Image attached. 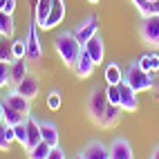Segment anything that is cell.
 I'll use <instances>...</instances> for the list:
<instances>
[{"label":"cell","instance_id":"obj_28","mask_svg":"<svg viewBox=\"0 0 159 159\" xmlns=\"http://www.w3.org/2000/svg\"><path fill=\"white\" fill-rule=\"evenodd\" d=\"M105 97H108L110 105H119L121 103V90H119V85H108V88H105ZM119 108H121V105H119Z\"/></svg>","mask_w":159,"mask_h":159},{"label":"cell","instance_id":"obj_30","mask_svg":"<svg viewBox=\"0 0 159 159\" xmlns=\"http://www.w3.org/2000/svg\"><path fill=\"white\" fill-rule=\"evenodd\" d=\"M11 85V76H9V61H0V88Z\"/></svg>","mask_w":159,"mask_h":159},{"label":"cell","instance_id":"obj_2","mask_svg":"<svg viewBox=\"0 0 159 159\" xmlns=\"http://www.w3.org/2000/svg\"><path fill=\"white\" fill-rule=\"evenodd\" d=\"M152 76H155V74L143 72L137 63H130V67L125 70V74H123V81L128 83L134 92H148V90L155 88V79Z\"/></svg>","mask_w":159,"mask_h":159},{"label":"cell","instance_id":"obj_26","mask_svg":"<svg viewBox=\"0 0 159 159\" xmlns=\"http://www.w3.org/2000/svg\"><path fill=\"white\" fill-rule=\"evenodd\" d=\"M49 150H52V146L45 143V141H40V143H36V146L31 148V150H27V152H29V159H47Z\"/></svg>","mask_w":159,"mask_h":159},{"label":"cell","instance_id":"obj_1","mask_svg":"<svg viewBox=\"0 0 159 159\" xmlns=\"http://www.w3.org/2000/svg\"><path fill=\"white\" fill-rule=\"evenodd\" d=\"M54 49L56 54L61 56L63 65L65 67H74V63L79 61L83 45L79 43V38L74 36V31H61V34L54 38Z\"/></svg>","mask_w":159,"mask_h":159},{"label":"cell","instance_id":"obj_7","mask_svg":"<svg viewBox=\"0 0 159 159\" xmlns=\"http://www.w3.org/2000/svg\"><path fill=\"white\" fill-rule=\"evenodd\" d=\"M63 18H65V2L63 0H52V11L45 20V25L40 27L43 31H49V29H54L63 23Z\"/></svg>","mask_w":159,"mask_h":159},{"label":"cell","instance_id":"obj_27","mask_svg":"<svg viewBox=\"0 0 159 159\" xmlns=\"http://www.w3.org/2000/svg\"><path fill=\"white\" fill-rule=\"evenodd\" d=\"M11 58L14 61L27 58V43H25V38H16L11 43Z\"/></svg>","mask_w":159,"mask_h":159},{"label":"cell","instance_id":"obj_31","mask_svg":"<svg viewBox=\"0 0 159 159\" xmlns=\"http://www.w3.org/2000/svg\"><path fill=\"white\" fill-rule=\"evenodd\" d=\"M61 101H63V99H61V92L52 90V92L47 94V108H49V110H54V112L61 110Z\"/></svg>","mask_w":159,"mask_h":159},{"label":"cell","instance_id":"obj_37","mask_svg":"<svg viewBox=\"0 0 159 159\" xmlns=\"http://www.w3.org/2000/svg\"><path fill=\"white\" fill-rule=\"evenodd\" d=\"M5 5H7V0H0V11H5Z\"/></svg>","mask_w":159,"mask_h":159},{"label":"cell","instance_id":"obj_18","mask_svg":"<svg viewBox=\"0 0 159 159\" xmlns=\"http://www.w3.org/2000/svg\"><path fill=\"white\" fill-rule=\"evenodd\" d=\"M137 65H139L143 72H148V74H159V54L157 52H146V54L139 56Z\"/></svg>","mask_w":159,"mask_h":159},{"label":"cell","instance_id":"obj_41","mask_svg":"<svg viewBox=\"0 0 159 159\" xmlns=\"http://www.w3.org/2000/svg\"><path fill=\"white\" fill-rule=\"evenodd\" d=\"M0 43H2V36H0Z\"/></svg>","mask_w":159,"mask_h":159},{"label":"cell","instance_id":"obj_6","mask_svg":"<svg viewBox=\"0 0 159 159\" xmlns=\"http://www.w3.org/2000/svg\"><path fill=\"white\" fill-rule=\"evenodd\" d=\"M97 34H99V18H97V16L85 18L81 25H76V29H74V36L79 38L81 45H85L88 40H90L92 36H97Z\"/></svg>","mask_w":159,"mask_h":159},{"label":"cell","instance_id":"obj_33","mask_svg":"<svg viewBox=\"0 0 159 159\" xmlns=\"http://www.w3.org/2000/svg\"><path fill=\"white\" fill-rule=\"evenodd\" d=\"M47 159H67V155H65V150H63L61 146H54V148L49 150Z\"/></svg>","mask_w":159,"mask_h":159},{"label":"cell","instance_id":"obj_4","mask_svg":"<svg viewBox=\"0 0 159 159\" xmlns=\"http://www.w3.org/2000/svg\"><path fill=\"white\" fill-rule=\"evenodd\" d=\"M139 36L146 45H150L152 49H159V16L152 18H141L139 23Z\"/></svg>","mask_w":159,"mask_h":159},{"label":"cell","instance_id":"obj_39","mask_svg":"<svg viewBox=\"0 0 159 159\" xmlns=\"http://www.w3.org/2000/svg\"><path fill=\"white\" fill-rule=\"evenodd\" d=\"M88 2H90V5H97V2H99V0H88Z\"/></svg>","mask_w":159,"mask_h":159},{"label":"cell","instance_id":"obj_24","mask_svg":"<svg viewBox=\"0 0 159 159\" xmlns=\"http://www.w3.org/2000/svg\"><path fill=\"white\" fill-rule=\"evenodd\" d=\"M14 141H16L14 128H11V125H7V123H0V150H9Z\"/></svg>","mask_w":159,"mask_h":159},{"label":"cell","instance_id":"obj_25","mask_svg":"<svg viewBox=\"0 0 159 159\" xmlns=\"http://www.w3.org/2000/svg\"><path fill=\"white\" fill-rule=\"evenodd\" d=\"M25 119H27L25 114H20L18 110H14V108H9V105H5V123H7V125H11V128H14V125H18V123H23Z\"/></svg>","mask_w":159,"mask_h":159},{"label":"cell","instance_id":"obj_38","mask_svg":"<svg viewBox=\"0 0 159 159\" xmlns=\"http://www.w3.org/2000/svg\"><path fill=\"white\" fill-rule=\"evenodd\" d=\"M74 159H85V157H83L81 152H76V157H74Z\"/></svg>","mask_w":159,"mask_h":159},{"label":"cell","instance_id":"obj_13","mask_svg":"<svg viewBox=\"0 0 159 159\" xmlns=\"http://www.w3.org/2000/svg\"><path fill=\"white\" fill-rule=\"evenodd\" d=\"M110 159H134L132 146L123 139V137H116L110 143Z\"/></svg>","mask_w":159,"mask_h":159},{"label":"cell","instance_id":"obj_32","mask_svg":"<svg viewBox=\"0 0 159 159\" xmlns=\"http://www.w3.org/2000/svg\"><path fill=\"white\" fill-rule=\"evenodd\" d=\"M0 61H9L11 63V45H7V43H0Z\"/></svg>","mask_w":159,"mask_h":159},{"label":"cell","instance_id":"obj_34","mask_svg":"<svg viewBox=\"0 0 159 159\" xmlns=\"http://www.w3.org/2000/svg\"><path fill=\"white\" fill-rule=\"evenodd\" d=\"M5 11L14 16V11H16V0H7V5H5Z\"/></svg>","mask_w":159,"mask_h":159},{"label":"cell","instance_id":"obj_21","mask_svg":"<svg viewBox=\"0 0 159 159\" xmlns=\"http://www.w3.org/2000/svg\"><path fill=\"white\" fill-rule=\"evenodd\" d=\"M121 108L119 105H108V110H105V114H103V119H101V128H114L116 123H119V119H121Z\"/></svg>","mask_w":159,"mask_h":159},{"label":"cell","instance_id":"obj_20","mask_svg":"<svg viewBox=\"0 0 159 159\" xmlns=\"http://www.w3.org/2000/svg\"><path fill=\"white\" fill-rule=\"evenodd\" d=\"M130 2L137 7V11L141 14V18L159 16V0H157V2H148V0H130Z\"/></svg>","mask_w":159,"mask_h":159},{"label":"cell","instance_id":"obj_35","mask_svg":"<svg viewBox=\"0 0 159 159\" xmlns=\"http://www.w3.org/2000/svg\"><path fill=\"white\" fill-rule=\"evenodd\" d=\"M0 123H5V103H0Z\"/></svg>","mask_w":159,"mask_h":159},{"label":"cell","instance_id":"obj_8","mask_svg":"<svg viewBox=\"0 0 159 159\" xmlns=\"http://www.w3.org/2000/svg\"><path fill=\"white\" fill-rule=\"evenodd\" d=\"M119 90H121V110L123 112H134L137 108H139V99H137V92L128 85L125 81L119 83Z\"/></svg>","mask_w":159,"mask_h":159},{"label":"cell","instance_id":"obj_12","mask_svg":"<svg viewBox=\"0 0 159 159\" xmlns=\"http://www.w3.org/2000/svg\"><path fill=\"white\" fill-rule=\"evenodd\" d=\"M94 67H97V65H94V61L90 58L88 52L83 49V52H81V56H79V61L74 63V67H72V70H74V74H76L79 79H90L92 74H94Z\"/></svg>","mask_w":159,"mask_h":159},{"label":"cell","instance_id":"obj_29","mask_svg":"<svg viewBox=\"0 0 159 159\" xmlns=\"http://www.w3.org/2000/svg\"><path fill=\"white\" fill-rule=\"evenodd\" d=\"M14 137H16V141L23 146V148H27V123L25 121L18 123V125H14Z\"/></svg>","mask_w":159,"mask_h":159},{"label":"cell","instance_id":"obj_10","mask_svg":"<svg viewBox=\"0 0 159 159\" xmlns=\"http://www.w3.org/2000/svg\"><path fill=\"white\" fill-rule=\"evenodd\" d=\"M5 105H9V108H14V110H18L20 114H25V116H29L31 114V101H27L23 94H18L16 90H11L7 94V99L2 101Z\"/></svg>","mask_w":159,"mask_h":159},{"label":"cell","instance_id":"obj_19","mask_svg":"<svg viewBox=\"0 0 159 159\" xmlns=\"http://www.w3.org/2000/svg\"><path fill=\"white\" fill-rule=\"evenodd\" d=\"M52 11V0H36V7H34V20H36V25L38 29L45 25V20Z\"/></svg>","mask_w":159,"mask_h":159},{"label":"cell","instance_id":"obj_17","mask_svg":"<svg viewBox=\"0 0 159 159\" xmlns=\"http://www.w3.org/2000/svg\"><path fill=\"white\" fill-rule=\"evenodd\" d=\"M29 74V67H27V58H18V61H11L9 63V76H11V85H18L20 81Z\"/></svg>","mask_w":159,"mask_h":159},{"label":"cell","instance_id":"obj_23","mask_svg":"<svg viewBox=\"0 0 159 159\" xmlns=\"http://www.w3.org/2000/svg\"><path fill=\"white\" fill-rule=\"evenodd\" d=\"M105 81H108V85H119L123 81V72L119 67V63H108V67H105Z\"/></svg>","mask_w":159,"mask_h":159},{"label":"cell","instance_id":"obj_9","mask_svg":"<svg viewBox=\"0 0 159 159\" xmlns=\"http://www.w3.org/2000/svg\"><path fill=\"white\" fill-rule=\"evenodd\" d=\"M14 90L18 92V94H23V97L27 99V101H34L36 97H38V90H40V85H38V79L36 76H31V74H27V76L18 83V85H14Z\"/></svg>","mask_w":159,"mask_h":159},{"label":"cell","instance_id":"obj_16","mask_svg":"<svg viewBox=\"0 0 159 159\" xmlns=\"http://www.w3.org/2000/svg\"><path fill=\"white\" fill-rule=\"evenodd\" d=\"M40 137H43V141L49 143L52 148H54V146H61L58 128H56V123H52V121H40Z\"/></svg>","mask_w":159,"mask_h":159},{"label":"cell","instance_id":"obj_15","mask_svg":"<svg viewBox=\"0 0 159 159\" xmlns=\"http://www.w3.org/2000/svg\"><path fill=\"white\" fill-rule=\"evenodd\" d=\"M81 155L85 159H110V148L105 143H101V141H90L81 150Z\"/></svg>","mask_w":159,"mask_h":159},{"label":"cell","instance_id":"obj_5","mask_svg":"<svg viewBox=\"0 0 159 159\" xmlns=\"http://www.w3.org/2000/svg\"><path fill=\"white\" fill-rule=\"evenodd\" d=\"M25 43H27V61L29 63H36V61L43 58V43L38 40V25H36L34 16H31V23H29V29H27Z\"/></svg>","mask_w":159,"mask_h":159},{"label":"cell","instance_id":"obj_40","mask_svg":"<svg viewBox=\"0 0 159 159\" xmlns=\"http://www.w3.org/2000/svg\"><path fill=\"white\" fill-rule=\"evenodd\" d=\"M148 2H157V0H148Z\"/></svg>","mask_w":159,"mask_h":159},{"label":"cell","instance_id":"obj_3","mask_svg":"<svg viewBox=\"0 0 159 159\" xmlns=\"http://www.w3.org/2000/svg\"><path fill=\"white\" fill-rule=\"evenodd\" d=\"M108 97H105V90L101 88H94L90 94H88V114L94 123H101L105 110H108Z\"/></svg>","mask_w":159,"mask_h":159},{"label":"cell","instance_id":"obj_22","mask_svg":"<svg viewBox=\"0 0 159 159\" xmlns=\"http://www.w3.org/2000/svg\"><path fill=\"white\" fill-rule=\"evenodd\" d=\"M14 31H16L14 16L7 14V11H0V36L2 38H14Z\"/></svg>","mask_w":159,"mask_h":159},{"label":"cell","instance_id":"obj_14","mask_svg":"<svg viewBox=\"0 0 159 159\" xmlns=\"http://www.w3.org/2000/svg\"><path fill=\"white\" fill-rule=\"evenodd\" d=\"M25 123H27V148H25V150H31L36 143L43 141V137H40V121L36 119V116L29 114L25 119Z\"/></svg>","mask_w":159,"mask_h":159},{"label":"cell","instance_id":"obj_36","mask_svg":"<svg viewBox=\"0 0 159 159\" xmlns=\"http://www.w3.org/2000/svg\"><path fill=\"white\" fill-rule=\"evenodd\" d=\"M150 159H159V146L155 148V150H152V155H150Z\"/></svg>","mask_w":159,"mask_h":159},{"label":"cell","instance_id":"obj_11","mask_svg":"<svg viewBox=\"0 0 159 159\" xmlns=\"http://www.w3.org/2000/svg\"><path fill=\"white\" fill-rule=\"evenodd\" d=\"M83 49L90 54V58L94 61V65H99V63H103V56H105V45H103V38L97 34L92 36L85 45H83Z\"/></svg>","mask_w":159,"mask_h":159}]
</instances>
